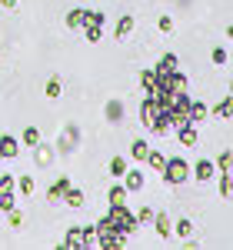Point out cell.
<instances>
[{"label":"cell","mask_w":233,"mask_h":250,"mask_svg":"<svg viewBox=\"0 0 233 250\" xmlns=\"http://www.w3.org/2000/svg\"><path fill=\"white\" fill-rule=\"evenodd\" d=\"M107 220H110V227L116 233H123V237H130L136 230V217L130 213L127 204H110V210H107Z\"/></svg>","instance_id":"cell-1"},{"label":"cell","mask_w":233,"mask_h":250,"mask_svg":"<svg viewBox=\"0 0 233 250\" xmlns=\"http://www.w3.org/2000/svg\"><path fill=\"white\" fill-rule=\"evenodd\" d=\"M94 230H97V244H100V247H107V250H120L123 244H127V237H123V233H116L114 227H110V220H107V217L97 220V227H94Z\"/></svg>","instance_id":"cell-2"},{"label":"cell","mask_w":233,"mask_h":250,"mask_svg":"<svg viewBox=\"0 0 233 250\" xmlns=\"http://www.w3.org/2000/svg\"><path fill=\"white\" fill-rule=\"evenodd\" d=\"M163 180H167V184H183V180H187V177H190V164H187V160H183V157H170V160H167V164H163Z\"/></svg>","instance_id":"cell-3"},{"label":"cell","mask_w":233,"mask_h":250,"mask_svg":"<svg viewBox=\"0 0 233 250\" xmlns=\"http://www.w3.org/2000/svg\"><path fill=\"white\" fill-rule=\"evenodd\" d=\"M160 114H163V110H160V100H156V97H147V100L140 104V120H143V127H147V130L160 120Z\"/></svg>","instance_id":"cell-4"},{"label":"cell","mask_w":233,"mask_h":250,"mask_svg":"<svg viewBox=\"0 0 233 250\" xmlns=\"http://www.w3.org/2000/svg\"><path fill=\"white\" fill-rule=\"evenodd\" d=\"M0 210H14V173L0 177Z\"/></svg>","instance_id":"cell-5"},{"label":"cell","mask_w":233,"mask_h":250,"mask_svg":"<svg viewBox=\"0 0 233 250\" xmlns=\"http://www.w3.org/2000/svg\"><path fill=\"white\" fill-rule=\"evenodd\" d=\"M77 144H80V130H77V124H70L67 130H63V137H60V154H74L77 150Z\"/></svg>","instance_id":"cell-6"},{"label":"cell","mask_w":233,"mask_h":250,"mask_svg":"<svg viewBox=\"0 0 233 250\" xmlns=\"http://www.w3.org/2000/svg\"><path fill=\"white\" fill-rule=\"evenodd\" d=\"M176 137H180V144H183V147H196V140H200L196 124H190V120H187V124H180V127H176Z\"/></svg>","instance_id":"cell-7"},{"label":"cell","mask_w":233,"mask_h":250,"mask_svg":"<svg viewBox=\"0 0 233 250\" xmlns=\"http://www.w3.org/2000/svg\"><path fill=\"white\" fill-rule=\"evenodd\" d=\"M67 187H70V180H67V177H57V180L50 184V190H47V200H50V204H60L63 193H67Z\"/></svg>","instance_id":"cell-8"},{"label":"cell","mask_w":233,"mask_h":250,"mask_svg":"<svg viewBox=\"0 0 233 250\" xmlns=\"http://www.w3.org/2000/svg\"><path fill=\"white\" fill-rule=\"evenodd\" d=\"M194 173H196V180L203 184V180H210V177L216 173V164H214V160H203V157H200V160H196V167H194Z\"/></svg>","instance_id":"cell-9"},{"label":"cell","mask_w":233,"mask_h":250,"mask_svg":"<svg viewBox=\"0 0 233 250\" xmlns=\"http://www.w3.org/2000/svg\"><path fill=\"white\" fill-rule=\"evenodd\" d=\"M207 114H210V110H207V104L190 97V124H196V127H200V124L207 120Z\"/></svg>","instance_id":"cell-10"},{"label":"cell","mask_w":233,"mask_h":250,"mask_svg":"<svg viewBox=\"0 0 233 250\" xmlns=\"http://www.w3.org/2000/svg\"><path fill=\"white\" fill-rule=\"evenodd\" d=\"M123 187H127V193L143 190V173H140V170H127V173H123Z\"/></svg>","instance_id":"cell-11"},{"label":"cell","mask_w":233,"mask_h":250,"mask_svg":"<svg viewBox=\"0 0 233 250\" xmlns=\"http://www.w3.org/2000/svg\"><path fill=\"white\" fill-rule=\"evenodd\" d=\"M134 23H136V20L130 17V14H123V17L116 20V30H114V37H116V40L130 37V34H134Z\"/></svg>","instance_id":"cell-12"},{"label":"cell","mask_w":233,"mask_h":250,"mask_svg":"<svg viewBox=\"0 0 233 250\" xmlns=\"http://www.w3.org/2000/svg\"><path fill=\"white\" fill-rule=\"evenodd\" d=\"M0 154H3V157H17L20 154V140H17V137H10V134H3V137H0Z\"/></svg>","instance_id":"cell-13"},{"label":"cell","mask_w":233,"mask_h":250,"mask_svg":"<svg viewBox=\"0 0 233 250\" xmlns=\"http://www.w3.org/2000/svg\"><path fill=\"white\" fill-rule=\"evenodd\" d=\"M154 227H156V233H160L163 240L174 233V224H170V217H167V213H154Z\"/></svg>","instance_id":"cell-14"},{"label":"cell","mask_w":233,"mask_h":250,"mask_svg":"<svg viewBox=\"0 0 233 250\" xmlns=\"http://www.w3.org/2000/svg\"><path fill=\"white\" fill-rule=\"evenodd\" d=\"M140 83H143L147 97H154L156 94V70H140Z\"/></svg>","instance_id":"cell-15"},{"label":"cell","mask_w":233,"mask_h":250,"mask_svg":"<svg viewBox=\"0 0 233 250\" xmlns=\"http://www.w3.org/2000/svg\"><path fill=\"white\" fill-rule=\"evenodd\" d=\"M176 67H180L176 54H163V57H160V63H156V74H170V70H176Z\"/></svg>","instance_id":"cell-16"},{"label":"cell","mask_w":233,"mask_h":250,"mask_svg":"<svg viewBox=\"0 0 233 250\" xmlns=\"http://www.w3.org/2000/svg\"><path fill=\"white\" fill-rule=\"evenodd\" d=\"M60 204H67V207H83V190L67 187V193H63V200H60Z\"/></svg>","instance_id":"cell-17"},{"label":"cell","mask_w":233,"mask_h":250,"mask_svg":"<svg viewBox=\"0 0 233 250\" xmlns=\"http://www.w3.org/2000/svg\"><path fill=\"white\" fill-rule=\"evenodd\" d=\"M63 247H83V227H70L63 237Z\"/></svg>","instance_id":"cell-18"},{"label":"cell","mask_w":233,"mask_h":250,"mask_svg":"<svg viewBox=\"0 0 233 250\" xmlns=\"http://www.w3.org/2000/svg\"><path fill=\"white\" fill-rule=\"evenodd\" d=\"M83 23H87V10H70V14H67V27H74V30H80V27H83Z\"/></svg>","instance_id":"cell-19"},{"label":"cell","mask_w":233,"mask_h":250,"mask_svg":"<svg viewBox=\"0 0 233 250\" xmlns=\"http://www.w3.org/2000/svg\"><path fill=\"white\" fill-rule=\"evenodd\" d=\"M214 117H220V120H230V117H233V100H230V97L220 100V104L214 107Z\"/></svg>","instance_id":"cell-20"},{"label":"cell","mask_w":233,"mask_h":250,"mask_svg":"<svg viewBox=\"0 0 233 250\" xmlns=\"http://www.w3.org/2000/svg\"><path fill=\"white\" fill-rule=\"evenodd\" d=\"M83 34H87L90 43H97V40L103 37V23H90V20H87V23H83Z\"/></svg>","instance_id":"cell-21"},{"label":"cell","mask_w":233,"mask_h":250,"mask_svg":"<svg viewBox=\"0 0 233 250\" xmlns=\"http://www.w3.org/2000/svg\"><path fill=\"white\" fill-rule=\"evenodd\" d=\"M107 200H110V204H127V187H123V184H114L110 193H107Z\"/></svg>","instance_id":"cell-22"},{"label":"cell","mask_w":233,"mask_h":250,"mask_svg":"<svg viewBox=\"0 0 233 250\" xmlns=\"http://www.w3.org/2000/svg\"><path fill=\"white\" fill-rule=\"evenodd\" d=\"M147 154H150L147 140H134V147H130V157H134V160H147Z\"/></svg>","instance_id":"cell-23"},{"label":"cell","mask_w":233,"mask_h":250,"mask_svg":"<svg viewBox=\"0 0 233 250\" xmlns=\"http://www.w3.org/2000/svg\"><path fill=\"white\" fill-rule=\"evenodd\" d=\"M34 150H37V164L40 167H47V164H50V160H54V154H50V147H43V144H37V147H34Z\"/></svg>","instance_id":"cell-24"},{"label":"cell","mask_w":233,"mask_h":250,"mask_svg":"<svg viewBox=\"0 0 233 250\" xmlns=\"http://www.w3.org/2000/svg\"><path fill=\"white\" fill-rule=\"evenodd\" d=\"M176 237H183V240H190L194 237V224L183 217V220H176Z\"/></svg>","instance_id":"cell-25"},{"label":"cell","mask_w":233,"mask_h":250,"mask_svg":"<svg viewBox=\"0 0 233 250\" xmlns=\"http://www.w3.org/2000/svg\"><path fill=\"white\" fill-rule=\"evenodd\" d=\"M20 140H23V144H27V147H37V144H40V130H37V127H27V130H23V137H20Z\"/></svg>","instance_id":"cell-26"},{"label":"cell","mask_w":233,"mask_h":250,"mask_svg":"<svg viewBox=\"0 0 233 250\" xmlns=\"http://www.w3.org/2000/svg\"><path fill=\"white\" fill-rule=\"evenodd\" d=\"M147 164H150L154 170H163V164H167V157H163V154H156V150H150V154H147Z\"/></svg>","instance_id":"cell-27"},{"label":"cell","mask_w":233,"mask_h":250,"mask_svg":"<svg viewBox=\"0 0 233 250\" xmlns=\"http://www.w3.org/2000/svg\"><path fill=\"white\" fill-rule=\"evenodd\" d=\"M110 173H114V177H123V173H127V160H123V157H114V160H110Z\"/></svg>","instance_id":"cell-28"},{"label":"cell","mask_w":233,"mask_h":250,"mask_svg":"<svg viewBox=\"0 0 233 250\" xmlns=\"http://www.w3.org/2000/svg\"><path fill=\"white\" fill-rule=\"evenodd\" d=\"M47 97H50V100H57V97H60V77L47 80Z\"/></svg>","instance_id":"cell-29"},{"label":"cell","mask_w":233,"mask_h":250,"mask_svg":"<svg viewBox=\"0 0 233 250\" xmlns=\"http://www.w3.org/2000/svg\"><path fill=\"white\" fill-rule=\"evenodd\" d=\"M216 167H223V170H230V167H233V154H230V150H220V157H216Z\"/></svg>","instance_id":"cell-30"},{"label":"cell","mask_w":233,"mask_h":250,"mask_svg":"<svg viewBox=\"0 0 233 250\" xmlns=\"http://www.w3.org/2000/svg\"><path fill=\"white\" fill-rule=\"evenodd\" d=\"M220 193H223V197H230V193H233V177H230V173L220 177Z\"/></svg>","instance_id":"cell-31"},{"label":"cell","mask_w":233,"mask_h":250,"mask_svg":"<svg viewBox=\"0 0 233 250\" xmlns=\"http://www.w3.org/2000/svg\"><path fill=\"white\" fill-rule=\"evenodd\" d=\"M210 60H214L216 67H223V63H227V47H214V54H210Z\"/></svg>","instance_id":"cell-32"},{"label":"cell","mask_w":233,"mask_h":250,"mask_svg":"<svg viewBox=\"0 0 233 250\" xmlns=\"http://www.w3.org/2000/svg\"><path fill=\"white\" fill-rule=\"evenodd\" d=\"M107 117H110L114 124H116V120H123V107H120V104H116V100H114V104L107 107Z\"/></svg>","instance_id":"cell-33"},{"label":"cell","mask_w":233,"mask_h":250,"mask_svg":"<svg viewBox=\"0 0 233 250\" xmlns=\"http://www.w3.org/2000/svg\"><path fill=\"white\" fill-rule=\"evenodd\" d=\"M17 187H20V193H34V187H37V184H34V177H20Z\"/></svg>","instance_id":"cell-34"},{"label":"cell","mask_w":233,"mask_h":250,"mask_svg":"<svg viewBox=\"0 0 233 250\" xmlns=\"http://www.w3.org/2000/svg\"><path fill=\"white\" fill-rule=\"evenodd\" d=\"M97 244V230L94 227H83V247H94Z\"/></svg>","instance_id":"cell-35"},{"label":"cell","mask_w":233,"mask_h":250,"mask_svg":"<svg viewBox=\"0 0 233 250\" xmlns=\"http://www.w3.org/2000/svg\"><path fill=\"white\" fill-rule=\"evenodd\" d=\"M154 220V210L150 207H140V213H136V224H150Z\"/></svg>","instance_id":"cell-36"},{"label":"cell","mask_w":233,"mask_h":250,"mask_svg":"<svg viewBox=\"0 0 233 250\" xmlns=\"http://www.w3.org/2000/svg\"><path fill=\"white\" fill-rule=\"evenodd\" d=\"M156 27H160L163 34H170V30H174V20H170V17H160V20H156Z\"/></svg>","instance_id":"cell-37"},{"label":"cell","mask_w":233,"mask_h":250,"mask_svg":"<svg viewBox=\"0 0 233 250\" xmlns=\"http://www.w3.org/2000/svg\"><path fill=\"white\" fill-rule=\"evenodd\" d=\"M10 213V227H20L23 224V217H20V210H7Z\"/></svg>","instance_id":"cell-38"},{"label":"cell","mask_w":233,"mask_h":250,"mask_svg":"<svg viewBox=\"0 0 233 250\" xmlns=\"http://www.w3.org/2000/svg\"><path fill=\"white\" fill-rule=\"evenodd\" d=\"M0 7H7V10H10V7H17V0H0Z\"/></svg>","instance_id":"cell-39"},{"label":"cell","mask_w":233,"mask_h":250,"mask_svg":"<svg viewBox=\"0 0 233 250\" xmlns=\"http://www.w3.org/2000/svg\"><path fill=\"white\" fill-rule=\"evenodd\" d=\"M227 37H230V40H233V23H230V27H227Z\"/></svg>","instance_id":"cell-40"},{"label":"cell","mask_w":233,"mask_h":250,"mask_svg":"<svg viewBox=\"0 0 233 250\" xmlns=\"http://www.w3.org/2000/svg\"><path fill=\"white\" fill-rule=\"evenodd\" d=\"M230 94H233V83H230Z\"/></svg>","instance_id":"cell-41"},{"label":"cell","mask_w":233,"mask_h":250,"mask_svg":"<svg viewBox=\"0 0 233 250\" xmlns=\"http://www.w3.org/2000/svg\"><path fill=\"white\" fill-rule=\"evenodd\" d=\"M0 160H3V154H0Z\"/></svg>","instance_id":"cell-42"}]
</instances>
